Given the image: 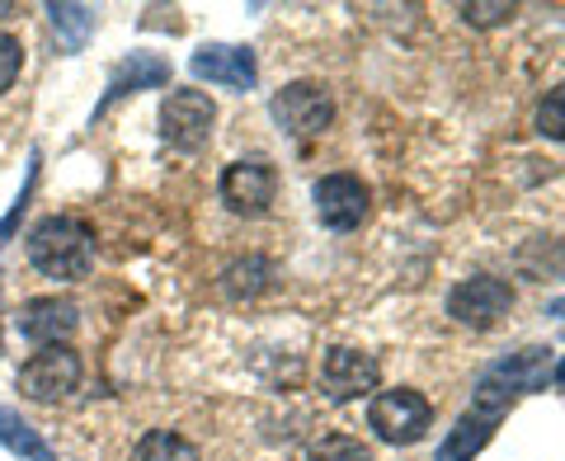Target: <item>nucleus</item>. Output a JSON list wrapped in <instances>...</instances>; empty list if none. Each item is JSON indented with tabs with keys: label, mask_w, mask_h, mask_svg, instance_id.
I'll use <instances>...</instances> for the list:
<instances>
[{
	"label": "nucleus",
	"mask_w": 565,
	"mask_h": 461,
	"mask_svg": "<svg viewBox=\"0 0 565 461\" xmlns=\"http://www.w3.org/2000/svg\"><path fill=\"white\" fill-rule=\"evenodd\" d=\"M546 382H552V349H542V344L519 349V353H509V358L490 363L481 372V382H476L471 405L457 415L448 438L438 442L434 461H476L490 448V438L504 424V415L514 410L523 396L546 392Z\"/></svg>",
	"instance_id": "f257e3e1"
},
{
	"label": "nucleus",
	"mask_w": 565,
	"mask_h": 461,
	"mask_svg": "<svg viewBox=\"0 0 565 461\" xmlns=\"http://www.w3.org/2000/svg\"><path fill=\"white\" fill-rule=\"evenodd\" d=\"M24 255L33 264V274H43L47 282H81L95 269V230L90 222L52 212L29 230Z\"/></svg>",
	"instance_id": "f03ea898"
},
{
	"label": "nucleus",
	"mask_w": 565,
	"mask_h": 461,
	"mask_svg": "<svg viewBox=\"0 0 565 461\" xmlns=\"http://www.w3.org/2000/svg\"><path fill=\"white\" fill-rule=\"evenodd\" d=\"M367 429L392 448H411L434 429V405L415 386H396V392H377L367 405Z\"/></svg>",
	"instance_id": "7ed1b4c3"
},
{
	"label": "nucleus",
	"mask_w": 565,
	"mask_h": 461,
	"mask_svg": "<svg viewBox=\"0 0 565 461\" xmlns=\"http://www.w3.org/2000/svg\"><path fill=\"white\" fill-rule=\"evenodd\" d=\"M85 367H81V353L71 344H52V349H39L29 363H20L14 372V386H20L24 400H39V405H57L66 400L71 392L81 386Z\"/></svg>",
	"instance_id": "20e7f679"
},
{
	"label": "nucleus",
	"mask_w": 565,
	"mask_h": 461,
	"mask_svg": "<svg viewBox=\"0 0 565 461\" xmlns=\"http://www.w3.org/2000/svg\"><path fill=\"white\" fill-rule=\"evenodd\" d=\"M269 114L292 141H311L334 122V99L321 81H292L269 99Z\"/></svg>",
	"instance_id": "39448f33"
},
{
	"label": "nucleus",
	"mask_w": 565,
	"mask_h": 461,
	"mask_svg": "<svg viewBox=\"0 0 565 461\" xmlns=\"http://www.w3.org/2000/svg\"><path fill=\"white\" fill-rule=\"evenodd\" d=\"M509 307H514V282L494 278V274L462 278L448 292V315L467 330H494L509 315Z\"/></svg>",
	"instance_id": "423d86ee"
},
{
	"label": "nucleus",
	"mask_w": 565,
	"mask_h": 461,
	"mask_svg": "<svg viewBox=\"0 0 565 461\" xmlns=\"http://www.w3.org/2000/svg\"><path fill=\"white\" fill-rule=\"evenodd\" d=\"M217 193H222L226 212H236V217H264L278 193V170L264 161V156H245V161H232L222 170Z\"/></svg>",
	"instance_id": "0eeeda50"
},
{
	"label": "nucleus",
	"mask_w": 565,
	"mask_h": 461,
	"mask_svg": "<svg viewBox=\"0 0 565 461\" xmlns=\"http://www.w3.org/2000/svg\"><path fill=\"white\" fill-rule=\"evenodd\" d=\"M212 122H217V104H212L203 90H170L161 104V137L174 151L207 147Z\"/></svg>",
	"instance_id": "6e6552de"
},
{
	"label": "nucleus",
	"mask_w": 565,
	"mask_h": 461,
	"mask_svg": "<svg viewBox=\"0 0 565 461\" xmlns=\"http://www.w3.org/2000/svg\"><path fill=\"white\" fill-rule=\"evenodd\" d=\"M377 377H382V367H377L373 353H363V349L334 344L321 358V392L334 405H349V400H359L367 392H377Z\"/></svg>",
	"instance_id": "1a4fd4ad"
},
{
	"label": "nucleus",
	"mask_w": 565,
	"mask_h": 461,
	"mask_svg": "<svg viewBox=\"0 0 565 461\" xmlns=\"http://www.w3.org/2000/svg\"><path fill=\"white\" fill-rule=\"evenodd\" d=\"M189 71L207 85H222V90H236V95H250L255 81H259V62L250 47H236V43H203L199 52L189 57Z\"/></svg>",
	"instance_id": "9d476101"
},
{
	"label": "nucleus",
	"mask_w": 565,
	"mask_h": 461,
	"mask_svg": "<svg viewBox=\"0 0 565 461\" xmlns=\"http://www.w3.org/2000/svg\"><path fill=\"white\" fill-rule=\"evenodd\" d=\"M311 203H316V217H321L330 230H353L367 217L373 193H367V184L359 174H326V180H316Z\"/></svg>",
	"instance_id": "9b49d317"
},
{
	"label": "nucleus",
	"mask_w": 565,
	"mask_h": 461,
	"mask_svg": "<svg viewBox=\"0 0 565 461\" xmlns=\"http://www.w3.org/2000/svg\"><path fill=\"white\" fill-rule=\"evenodd\" d=\"M14 330H20L29 344L52 349V344H66L71 334L81 330V311H76V301H66V297H33L20 307Z\"/></svg>",
	"instance_id": "f8f14e48"
},
{
	"label": "nucleus",
	"mask_w": 565,
	"mask_h": 461,
	"mask_svg": "<svg viewBox=\"0 0 565 461\" xmlns=\"http://www.w3.org/2000/svg\"><path fill=\"white\" fill-rule=\"evenodd\" d=\"M156 85H170V62L156 57V52H132V57H122V62L114 66L109 90H104V99L95 104V118L109 114L118 99L141 95V90H156Z\"/></svg>",
	"instance_id": "ddd939ff"
},
{
	"label": "nucleus",
	"mask_w": 565,
	"mask_h": 461,
	"mask_svg": "<svg viewBox=\"0 0 565 461\" xmlns=\"http://www.w3.org/2000/svg\"><path fill=\"white\" fill-rule=\"evenodd\" d=\"M0 448L20 461H57V452L43 442V433L29 419H20L10 405H0Z\"/></svg>",
	"instance_id": "4468645a"
},
{
	"label": "nucleus",
	"mask_w": 565,
	"mask_h": 461,
	"mask_svg": "<svg viewBox=\"0 0 565 461\" xmlns=\"http://www.w3.org/2000/svg\"><path fill=\"white\" fill-rule=\"evenodd\" d=\"M132 461H203V457H199V448H193L184 433H174V429H151V433L137 438Z\"/></svg>",
	"instance_id": "2eb2a0df"
},
{
	"label": "nucleus",
	"mask_w": 565,
	"mask_h": 461,
	"mask_svg": "<svg viewBox=\"0 0 565 461\" xmlns=\"http://www.w3.org/2000/svg\"><path fill=\"white\" fill-rule=\"evenodd\" d=\"M47 20L66 52H81L85 39L95 33V6H47Z\"/></svg>",
	"instance_id": "dca6fc26"
},
{
	"label": "nucleus",
	"mask_w": 565,
	"mask_h": 461,
	"mask_svg": "<svg viewBox=\"0 0 565 461\" xmlns=\"http://www.w3.org/2000/svg\"><path fill=\"white\" fill-rule=\"evenodd\" d=\"M537 132L552 137V141H565V85H552L537 104Z\"/></svg>",
	"instance_id": "f3484780"
},
{
	"label": "nucleus",
	"mask_w": 565,
	"mask_h": 461,
	"mask_svg": "<svg viewBox=\"0 0 565 461\" xmlns=\"http://www.w3.org/2000/svg\"><path fill=\"white\" fill-rule=\"evenodd\" d=\"M20 71H24V43H20V33H6V29H0V95L14 90Z\"/></svg>",
	"instance_id": "a211bd4d"
},
{
	"label": "nucleus",
	"mask_w": 565,
	"mask_h": 461,
	"mask_svg": "<svg viewBox=\"0 0 565 461\" xmlns=\"http://www.w3.org/2000/svg\"><path fill=\"white\" fill-rule=\"evenodd\" d=\"M514 14H519L514 0H476V6H462V20L476 29H494V24L514 20Z\"/></svg>",
	"instance_id": "6ab92c4d"
},
{
	"label": "nucleus",
	"mask_w": 565,
	"mask_h": 461,
	"mask_svg": "<svg viewBox=\"0 0 565 461\" xmlns=\"http://www.w3.org/2000/svg\"><path fill=\"white\" fill-rule=\"evenodd\" d=\"M33 184H39V151L29 156V180H24V189H20V199H14V203H10V212L0 217V245H6V240L14 236V226H20L24 207H29V199H33Z\"/></svg>",
	"instance_id": "aec40b11"
},
{
	"label": "nucleus",
	"mask_w": 565,
	"mask_h": 461,
	"mask_svg": "<svg viewBox=\"0 0 565 461\" xmlns=\"http://www.w3.org/2000/svg\"><path fill=\"white\" fill-rule=\"evenodd\" d=\"M311 461H377V457L367 452L359 438H326L321 448L311 452Z\"/></svg>",
	"instance_id": "412c9836"
},
{
	"label": "nucleus",
	"mask_w": 565,
	"mask_h": 461,
	"mask_svg": "<svg viewBox=\"0 0 565 461\" xmlns=\"http://www.w3.org/2000/svg\"><path fill=\"white\" fill-rule=\"evenodd\" d=\"M552 382H556V386H565V363H561V367L552 372Z\"/></svg>",
	"instance_id": "4be33fe9"
}]
</instances>
